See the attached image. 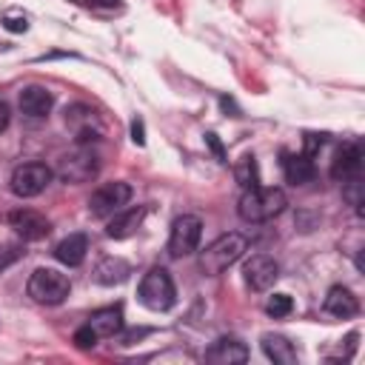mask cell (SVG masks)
Here are the masks:
<instances>
[{"label": "cell", "mask_w": 365, "mask_h": 365, "mask_svg": "<svg viewBox=\"0 0 365 365\" xmlns=\"http://www.w3.org/2000/svg\"><path fill=\"white\" fill-rule=\"evenodd\" d=\"M288 205V197L282 188H242L240 202H237V214L245 222H268L274 217H279Z\"/></svg>", "instance_id": "cell-1"}, {"label": "cell", "mask_w": 365, "mask_h": 365, "mask_svg": "<svg viewBox=\"0 0 365 365\" xmlns=\"http://www.w3.org/2000/svg\"><path fill=\"white\" fill-rule=\"evenodd\" d=\"M248 248V240L242 234H220L214 242H208L202 251H200V271L208 274V277H217L222 274L225 268H231Z\"/></svg>", "instance_id": "cell-2"}, {"label": "cell", "mask_w": 365, "mask_h": 365, "mask_svg": "<svg viewBox=\"0 0 365 365\" xmlns=\"http://www.w3.org/2000/svg\"><path fill=\"white\" fill-rule=\"evenodd\" d=\"M137 299L148 308V311H168L177 302V291H174V279L165 268H151L137 288Z\"/></svg>", "instance_id": "cell-3"}, {"label": "cell", "mask_w": 365, "mask_h": 365, "mask_svg": "<svg viewBox=\"0 0 365 365\" xmlns=\"http://www.w3.org/2000/svg\"><path fill=\"white\" fill-rule=\"evenodd\" d=\"M26 291H29V297H31L34 302H40V305H60V302L68 297L71 282H68V277H66L63 271H57V268H37V271L29 277Z\"/></svg>", "instance_id": "cell-4"}, {"label": "cell", "mask_w": 365, "mask_h": 365, "mask_svg": "<svg viewBox=\"0 0 365 365\" xmlns=\"http://www.w3.org/2000/svg\"><path fill=\"white\" fill-rule=\"evenodd\" d=\"M97 171H100V157H97V151H91L86 145L74 148L71 154H63L60 163H57V168H54V174L63 182H71V185H80V182L94 180Z\"/></svg>", "instance_id": "cell-5"}, {"label": "cell", "mask_w": 365, "mask_h": 365, "mask_svg": "<svg viewBox=\"0 0 365 365\" xmlns=\"http://www.w3.org/2000/svg\"><path fill=\"white\" fill-rule=\"evenodd\" d=\"M54 180V171L46 165V163H23L11 171V180H9V188L14 197L20 200H29V197H37L48 188V182Z\"/></svg>", "instance_id": "cell-6"}, {"label": "cell", "mask_w": 365, "mask_h": 365, "mask_svg": "<svg viewBox=\"0 0 365 365\" xmlns=\"http://www.w3.org/2000/svg\"><path fill=\"white\" fill-rule=\"evenodd\" d=\"M131 200V185L128 182H103L100 188H94V194L88 197V214L97 220H106L111 214H117L120 208H125Z\"/></svg>", "instance_id": "cell-7"}, {"label": "cell", "mask_w": 365, "mask_h": 365, "mask_svg": "<svg viewBox=\"0 0 365 365\" xmlns=\"http://www.w3.org/2000/svg\"><path fill=\"white\" fill-rule=\"evenodd\" d=\"M202 237V220L197 214H182L171 222V234H168V254L171 257H188L197 251Z\"/></svg>", "instance_id": "cell-8"}, {"label": "cell", "mask_w": 365, "mask_h": 365, "mask_svg": "<svg viewBox=\"0 0 365 365\" xmlns=\"http://www.w3.org/2000/svg\"><path fill=\"white\" fill-rule=\"evenodd\" d=\"M242 279L251 291H268L279 279V262L268 254H251L242 262Z\"/></svg>", "instance_id": "cell-9"}, {"label": "cell", "mask_w": 365, "mask_h": 365, "mask_svg": "<svg viewBox=\"0 0 365 365\" xmlns=\"http://www.w3.org/2000/svg\"><path fill=\"white\" fill-rule=\"evenodd\" d=\"M362 160H365V151H362V143L359 140H348L339 145V151L334 154V163H331V177L334 180H354L359 177L362 171Z\"/></svg>", "instance_id": "cell-10"}, {"label": "cell", "mask_w": 365, "mask_h": 365, "mask_svg": "<svg viewBox=\"0 0 365 365\" xmlns=\"http://www.w3.org/2000/svg\"><path fill=\"white\" fill-rule=\"evenodd\" d=\"M9 225L29 242H37V240H46L48 231H51V222L40 214V211H31V208H17L9 214Z\"/></svg>", "instance_id": "cell-11"}, {"label": "cell", "mask_w": 365, "mask_h": 365, "mask_svg": "<svg viewBox=\"0 0 365 365\" xmlns=\"http://www.w3.org/2000/svg\"><path fill=\"white\" fill-rule=\"evenodd\" d=\"M66 123L74 128V134H77V143H80V145L97 143V140L103 137V131H100V125H97L94 111H91L88 106H83V103H77V106L66 108Z\"/></svg>", "instance_id": "cell-12"}, {"label": "cell", "mask_w": 365, "mask_h": 365, "mask_svg": "<svg viewBox=\"0 0 365 365\" xmlns=\"http://www.w3.org/2000/svg\"><path fill=\"white\" fill-rule=\"evenodd\" d=\"M145 205H131V208H120L117 214H111V220H108V225H106V234L111 237V240H125V237H131L140 225H143V220H145Z\"/></svg>", "instance_id": "cell-13"}, {"label": "cell", "mask_w": 365, "mask_h": 365, "mask_svg": "<svg viewBox=\"0 0 365 365\" xmlns=\"http://www.w3.org/2000/svg\"><path fill=\"white\" fill-rule=\"evenodd\" d=\"M20 111L26 114V117H31V120H43V117H48V111H51V106H54V94L48 91V88H43V86H26L23 91H20Z\"/></svg>", "instance_id": "cell-14"}, {"label": "cell", "mask_w": 365, "mask_h": 365, "mask_svg": "<svg viewBox=\"0 0 365 365\" xmlns=\"http://www.w3.org/2000/svg\"><path fill=\"white\" fill-rule=\"evenodd\" d=\"M205 359L214 365H234V362H245L248 359V348L245 342H240L237 336H220L208 351Z\"/></svg>", "instance_id": "cell-15"}, {"label": "cell", "mask_w": 365, "mask_h": 365, "mask_svg": "<svg viewBox=\"0 0 365 365\" xmlns=\"http://www.w3.org/2000/svg\"><path fill=\"white\" fill-rule=\"evenodd\" d=\"M322 308H325L331 317H336V319H348V317L359 314V299L354 297L351 288H345V285H334V288H328Z\"/></svg>", "instance_id": "cell-16"}, {"label": "cell", "mask_w": 365, "mask_h": 365, "mask_svg": "<svg viewBox=\"0 0 365 365\" xmlns=\"http://www.w3.org/2000/svg\"><path fill=\"white\" fill-rule=\"evenodd\" d=\"M282 171H285V180L291 185H305L317 177V165H314V157L308 154H291V151H282Z\"/></svg>", "instance_id": "cell-17"}, {"label": "cell", "mask_w": 365, "mask_h": 365, "mask_svg": "<svg viewBox=\"0 0 365 365\" xmlns=\"http://www.w3.org/2000/svg\"><path fill=\"white\" fill-rule=\"evenodd\" d=\"M86 254H88V237H86V234H68V237H63V240L54 245L57 262H63V265H68V268L83 265Z\"/></svg>", "instance_id": "cell-18"}, {"label": "cell", "mask_w": 365, "mask_h": 365, "mask_svg": "<svg viewBox=\"0 0 365 365\" xmlns=\"http://www.w3.org/2000/svg\"><path fill=\"white\" fill-rule=\"evenodd\" d=\"M259 345H262V354L271 362H277V365H297V348H294V342L288 336H282V334H262Z\"/></svg>", "instance_id": "cell-19"}, {"label": "cell", "mask_w": 365, "mask_h": 365, "mask_svg": "<svg viewBox=\"0 0 365 365\" xmlns=\"http://www.w3.org/2000/svg\"><path fill=\"white\" fill-rule=\"evenodd\" d=\"M128 274H131V265L120 257H103L94 265V282L100 285H120L128 279Z\"/></svg>", "instance_id": "cell-20"}, {"label": "cell", "mask_w": 365, "mask_h": 365, "mask_svg": "<svg viewBox=\"0 0 365 365\" xmlns=\"http://www.w3.org/2000/svg\"><path fill=\"white\" fill-rule=\"evenodd\" d=\"M88 325L97 331V336H114V334L123 331V308L120 305L97 308V311H91Z\"/></svg>", "instance_id": "cell-21"}, {"label": "cell", "mask_w": 365, "mask_h": 365, "mask_svg": "<svg viewBox=\"0 0 365 365\" xmlns=\"http://www.w3.org/2000/svg\"><path fill=\"white\" fill-rule=\"evenodd\" d=\"M234 177L242 188H257L259 185V168H257V157L254 154H242L240 163L234 165Z\"/></svg>", "instance_id": "cell-22"}, {"label": "cell", "mask_w": 365, "mask_h": 365, "mask_svg": "<svg viewBox=\"0 0 365 365\" xmlns=\"http://www.w3.org/2000/svg\"><path fill=\"white\" fill-rule=\"evenodd\" d=\"M291 311H294V299H291L288 294H274V297H268V302H265V314L274 317V319H282V317H288Z\"/></svg>", "instance_id": "cell-23"}, {"label": "cell", "mask_w": 365, "mask_h": 365, "mask_svg": "<svg viewBox=\"0 0 365 365\" xmlns=\"http://www.w3.org/2000/svg\"><path fill=\"white\" fill-rule=\"evenodd\" d=\"M342 185H345V188H342L345 200L354 205V211H356V214H362V182H359V177H354V180H345Z\"/></svg>", "instance_id": "cell-24"}, {"label": "cell", "mask_w": 365, "mask_h": 365, "mask_svg": "<svg viewBox=\"0 0 365 365\" xmlns=\"http://www.w3.org/2000/svg\"><path fill=\"white\" fill-rule=\"evenodd\" d=\"M97 339H100V336H97V331H94L88 322H86L83 328H77V331H74V345H77L80 351L94 348V345H97Z\"/></svg>", "instance_id": "cell-25"}, {"label": "cell", "mask_w": 365, "mask_h": 365, "mask_svg": "<svg viewBox=\"0 0 365 365\" xmlns=\"http://www.w3.org/2000/svg\"><path fill=\"white\" fill-rule=\"evenodd\" d=\"M20 257H23V245H14V242H11V245H3V248H0V274H3L6 268H11Z\"/></svg>", "instance_id": "cell-26"}, {"label": "cell", "mask_w": 365, "mask_h": 365, "mask_svg": "<svg viewBox=\"0 0 365 365\" xmlns=\"http://www.w3.org/2000/svg\"><path fill=\"white\" fill-rule=\"evenodd\" d=\"M302 143H305V151L302 154H308V157H314L322 145H325V134H314V131H308L305 137H302Z\"/></svg>", "instance_id": "cell-27"}, {"label": "cell", "mask_w": 365, "mask_h": 365, "mask_svg": "<svg viewBox=\"0 0 365 365\" xmlns=\"http://www.w3.org/2000/svg\"><path fill=\"white\" fill-rule=\"evenodd\" d=\"M205 145L214 151V157H217L220 163H228V160H225V148H222V143H220V137H217L214 131H208V134H205Z\"/></svg>", "instance_id": "cell-28"}, {"label": "cell", "mask_w": 365, "mask_h": 365, "mask_svg": "<svg viewBox=\"0 0 365 365\" xmlns=\"http://www.w3.org/2000/svg\"><path fill=\"white\" fill-rule=\"evenodd\" d=\"M3 26H6L9 31H26V29H29V20H26V17H14V14H6V17H3Z\"/></svg>", "instance_id": "cell-29"}, {"label": "cell", "mask_w": 365, "mask_h": 365, "mask_svg": "<svg viewBox=\"0 0 365 365\" xmlns=\"http://www.w3.org/2000/svg\"><path fill=\"white\" fill-rule=\"evenodd\" d=\"M131 140H134L137 145H145V125H143L140 117L131 120Z\"/></svg>", "instance_id": "cell-30"}, {"label": "cell", "mask_w": 365, "mask_h": 365, "mask_svg": "<svg viewBox=\"0 0 365 365\" xmlns=\"http://www.w3.org/2000/svg\"><path fill=\"white\" fill-rule=\"evenodd\" d=\"M9 123H11V108L6 100H0V134L9 128Z\"/></svg>", "instance_id": "cell-31"}, {"label": "cell", "mask_w": 365, "mask_h": 365, "mask_svg": "<svg viewBox=\"0 0 365 365\" xmlns=\"http://www.w3.org/2000/svg\"><path fill=\"white\" fill-rule=\"evenodd\" d=\"M145 334H148V328H140V331H128V334L123 336V342H125V345H131L134 339H140V336H145Z\"/></svg>", "instance_id": "cell-32"}, {"label": "cell", "mask_w": 365, "mask_h": 365, "mask_svg": "<svg viewBox=\"0 0 365 365\" xmlns=\"http://www.w3.org/2000/svg\"><path fill=\"white\" fill-rule=\"evenodd\" d=\"M91 3H97V6H106V9H111V6H117L120 0H91Z\"/></svg>", "instance_id": "cell-33"}, {"label": "cell", "mask_w": 365, "mask_h": 365, "mask_svg": "<svg viewBox=\"0 0 365 365\" xmlns=\"http://www.w3.org/2000/svg\"><path fill=\"white\" fill-rule=\"evenodd\" d=\"M71 3H91V0H71Z\"/></svg>", "instance_id": "cell-34"}]
</instances>
